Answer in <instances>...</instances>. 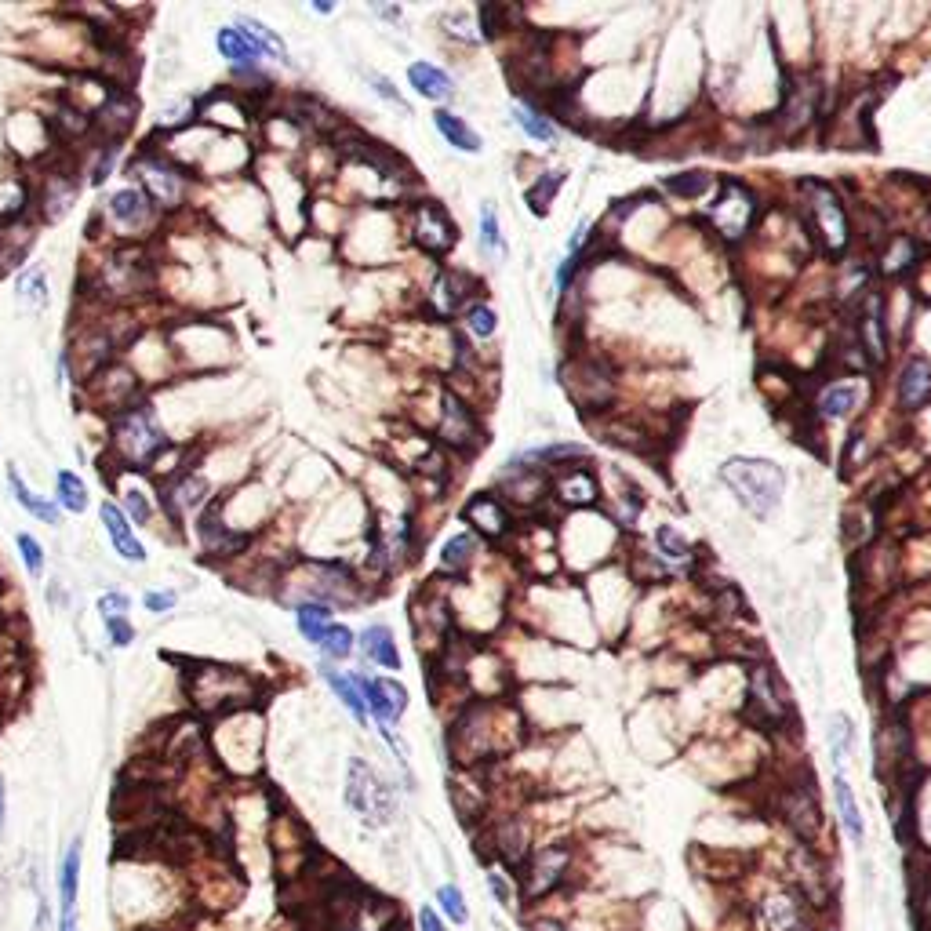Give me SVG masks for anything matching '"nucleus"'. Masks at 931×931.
<instances>
[{
    "label": "nucleus",
    "instance_id": "obj_1",
    "mask_svg": "<svg viewBox=\"0 0 931 931\" xmlns=\"http://www.w3.org/2000/svg\"><path fill=\"white\" fill-rule=\"evenodd\" d=\"M721 481L728 484L753 517H768L782 502L786 473L771 459H731L721 466Z\"/></svg>",
    "mask_w": 931,
    "mask_h": 931
},
{
    "label": "nucleus",
    "instance_id": "obj_2",
    "mask_svg": "<svg viewBox=\"0 0 931 931\" xmlns=\"http://www.w3.org/2000/svg\"><path fill=\"white\" fill-rule=\"evenodd\" d=\"M193 881V899L204 913H230L237 902L244 899V881L230 866V859H222L215 851H204L186 866Z\"/></svg>",
    "mask_w": 931,
    "mask_h": 931
},
{
    "label": "nucleus",
    "instance_id": "obj_3",
    "mask_svg": "<svg viewBox=\"0 0 931 931\" xmlns=\"http://www.w3.org/2000/svg\"><path fill=\"white\" fill-rule=\"evenodd\" d=\"M113 448H117V455H121L128 466L146 470V466H153L157 455L168 448V437H164V430L157 426L153 411L146 408V404H135V408H128V411L117 415V426H113Z\"/></svg>",
    "mask_w": 931,
    "mask_h": 931
},
{
    "label": "nucleus",
    "instance_id": "obj_4",
    "mask_svg": "<svg viewBox=\"0 0 931 931\" xmlns=\"http://www.w3.org/2000/svg\"><path fill=\"white\" fill-rule=\"evenodd\" d=\"M186 691L204 713H226L248 702L255 684L241 670H230V666H197V670L186 673Z\"/></svg>",
    "mask_w": 931,
    "mask_h": 931
},
{
    "label": "nucleus",
    "instance_id": "obj_5",
    "mask_svg": "<svg viewBox=\"0 0 931 931\" xmlns=\"http://www.w3.org/2000/svg\"><path fill=\"white\" fill-rule=\"evenodd\" d=\"M346 804H350L368 826H390L393 815H397V797H393V790L386 786V779H379V771L371 768L368 761H361V757H353L350 761Z\"/></svg>",
    "mask_w": 931,
    "mask_h": 931
},
{
    "label": "nucleus",
    "instance_id": "obj_6",
    "mask_svg": "<svg viewBox=\"0 0 931 931\" xmlns=\"http://www.w3.org/2000/svg\"><path fill=\"white\" fill-rule=\"evenodd\" d=\"M804 215H808L811 233L826 244V251H844L851 241V226H848V211H844L841 197L819 179H804Z\"/></svg>",
    "mask_w": 931,
    "mask_h": 931
},
{
    "label": "nucleus",
    "instance_id": "obj_7",
    "mask_svg": "<svg viewBox=\"0 0 931 931\" xmlns=\"http://www.w3.org/2000/svg\"><path fill=\"white\" fill-rule=\"evenodd\" d=\"M150 284V266H146V251L142 248H121L113 259L102 262L99 270V288L110 299H128L139 295Z\"/></svg>",
    "mask_w": 931,
    "mask_h": 931
},
{
    "label": "nucleus",
    "instance_id": "obj_8",
    "mask_svg": "<svg viewBox=\"0 0 931 931\" xmlns=\"http://www.w3.org/2000/svg\"><path fill=\"white\" fill-rule=\"evenodd\" d=\"M135 171H139L142 186H146V197H150L153 204H161V208H179L182 193H186V179H182V171L175 168V164L164 161V157H142V161L135 164Z\"/></svg>",
    "mask_w": 931,
    "mask_h": 931
},
{
    "label": "nucleus",
    "instance_id": "obj_9",
    "mask_svg": "<svg viewBox=\"0 0 931 931\" xmlns=\"http://www.w3.org/2000/svg\"><path fill=\"white\" fill-rule=\"evenodd\" d=\"M750 713H761V721L771 728L782 724V717H790V695L768 666H757L750 677Z\"/></svg>",
    "mask_w": 931,
    "mask_h": 931
},
{
    "label": "nucleus",
    "instance_id": "obj_10",
    "mask_svg": "<svg viewBox=\"0 0 931 931\" xmlns=\"http://www.w3.org/2000/svg\"><path fill=\"white\" fill-rule=\"evenodd\" d=\"M353 681H357V688H361L368 713L382 724V728H390V724L401 721V713L408 710V691H404V684L371 681V677H353Z\"/></svg>",
    "mask_w": 931,
    "mask_h": 931
},
{
    "label": "nucleus",
    "instance_id": "obj_11",
    "mask_svg": "<svg viewBox=\"0 0 931 931\" xmlns=\"http://www.w3.org/2000/svg\"><path fill=\"white\" fill-rule=\"evenodd\" d=\"M455 222H451V215L441 208V204H419L415 208V241L422 244V248L430 251V255H444V251L455 244Z\"/></svg>",
    "mask_w": 931,
    "mask_h": 931
},
{
    "label": "nucleus",
    "instance_id": "obj_12",
    "mask_svg": "<svg viewBox=\"0 0 931 931\" xmlns=\"http://www.w3.org/2000/svg\"><path fill=\"white\" fill-rule=\"evenodd\" d=\"M779 811L782 819L790 822V830L797 833V837H804V841H815L822 830V811H819V801H815V793L808 790V786H793V790L782 793L779 801Z\"/></svg>",
    "mask_w": 931,
    "mask_h": 931
},
{
    "label": "nucleus",
    "instance_id": "obj_13",
    "mask_svg": "<svg viewBox=\"0 0 931 931\" xmlns=\"http://www.w3.org/2000/svg\"><path fill=\"white\" fill-rule=\"evenodd\" d=\"M441 437L451 448H473L481 441V430H477V419L473 411L459 401V397H444V415H441Z\"/></svg>",
    "mask_w": 931,
    "mask_h": 931
},
{
    "label": "nucleus",
    "instance_id": "obj_14",
    "mask_svg": "<svg viewBox=\"0 0 931 931\" xmlns=\"http://www.w3.org/2000/svg\"><path fill=\"white\" fill-rule=\"evenodd\" d=\"M568 848H542L535 859H531V873H528V895H546L561 884L564 870H568Z\"/></svg>",
    "mask_w": 931,
    "mask_h": 931
},
{
    "label": "nucleus",
    "instance_id": "obj_15",
    "mask_svg": "<svg viewBox=\"0 0 931 931\" xmlns=\"http://www.w3.org/2000/svg\"><path fill=\"white\" fill-rule=\"evenodd\" d=\"M931 401V361L913 357L899 375V404L906 411H917Z\"/></svg>",
    "mask_w": 931,
    "mask_h": 931
},
{
    "label": "nucleus",
    "instance_id": "obj_16",
    "mask_svg": "<svg viewBox=\"0 0 931 931\" xmlns=\"http://www.w3.org/2000/svg\"><path fill=\"white\" fill-rule=\"evenodd\" d=\"M99 517H102V524H106V535H110V542L117 546V553H121L124 561H131V564L146 561V546L135 539V531H131L128 517H124V513L117 510L113 502H106V506H102Z\"/></svg>",
    "mask_w": 931,
    "mask_h": 931
},
{
    "label": "nucleus",
    "instance_id": "obj_17",
    "mask_svg": "<svg viewBox=\"0 0 931 931\" xmlns=\"http://www.w3.org/2000/svg\"><path fill=\"white\" fill-rule=\"evenodd\" d=\"M884 302H881V295L873 291V295H866V302H862V310H859V342L870 350V357L873 361H884Z\"/></svg>",
    "mask_w": 931,
    "mask_h": 931
},
{
    "label": "nucleus",
    "instance_id": "obj_18",
    "mask_svg": "<svg viewBox=\"0 0 931 931\" xmlns=\"http://www.w3.org/2000/svg\"><path fill=\"white\" fill-rule=\"evenodd\" d=\"M131 121H135V102H131L124 91L110 95V99H106V106H102V110L91 117V124L102 131V139H106V142L121 139L124 131L131 128Z\"/></svg>",
    "mask_w": 931,
    "mask_h": 931
},
{
    "label": "nucleus",
    "instance_id": "obj_19",
    "mask_svg": "<svg viewBox=\"0 0 931 931\" xmlns=\"http://www.w3.org/2000/svg\"><path fill=\"white\" fill-rule=\"evenodd\" d=\"M764 924L768 931H808V917H804V906L793 895L779 891L764 902Z\"/></svg>",
    "mask_w": 931,
    "mask_h": 931
},
{
    "label": "nucleus",
    "instance_id": "obj_20",
    "mask_svg": "<svg viewBox=\"0 0 931 931\" xmlns=\"http://www.w3.org/2000/svg\"><path fill=\"white\" fill-rule=\"evenodd\" d=\"M553 491H557V499H564L568 506H590V502H597V495H601L597 477H593L586 466H571L568 473H561L557 484H553Z\"/></svg>",
    "mask_w": 931,
    "mask_h": 931
},
{
    "label": "nucleus",
    "instance_id": "obj_21",
    "mask_svg": "<svg viewBox=\"0 0 931 931\" xmlns=\"http://www.w3.org/2000/svg\"><path fill=\"white\" fill-rule=\"evenodd\" d=\"M466 521L495 539V535H502V531L510 528V510H506L495 495H477V499L466 506Z\"/></svg>",
    "mask_w": 931,
    "mask_h": 931
},
{
    "label": "nucleus",
    "instance_id": "obj_22",
    "mask_svg": "<svg viewBox=\"0 0 931 931\" xmlns=\"http://www.w3.org/2000/svg\"><path fill=\"white\" fill-rule=\"evenodd\" d=\"M408 81L411 88L419 91L422 99H451L455 95V84H451V77L441 70V66H433V62H411L408 66Z\"/></svg>",
    "mask_w": 931,
    "mask_h": 931
},
{
    "label": "nucleus",
    "instance_id": "obj_23",
    "mask_svg": "<svg viewBox=\"0 0 931 931\" xmlns=\"http://www.w3.org/2000/svg\"><path fill=\"white\" fill-rule=\"evenodd\" d=\"M73 201H77V179H70V175H48V182H44V193H41V211L44 219H62L66 211L73 208Z\"/></svg>",
    "mask_w": 931,
    "mask_h": 931
},
{
    "label": "nucleus",
    "instance_id": "obj_24",
    "mask_svg": "<svg viewBox=\"0 0 931 931\" xmlns=\"http://www.w3.org/2000/svg\"><path fill=\"white\" fill-rule=\"evenodd\" d=\"M208 502V481L197 477V473H186V477H175L168 491V510L171 517H179L182 510H201Z\"/></svg>",
    "mask_w": 931,
    "mask_h": 931
},
{
    "label": "nucleus",
    "instance_id": "obj_25",
    "mask_svg": "<svg viewBox=\"0 0 931 931\" xmlns=\"http://www.w3.org/2000/svg\"><path fill=\"white\" fill-rule=\"evenodd\" d=\"M81 891V841H73L59 862V910H77Z\"/></svg>",
    "mask_w": 931,
    "mask_h": 931
},
{
    "label": "nucleus",
    "instance_id": "obj_26",
    "mask_svg": "<svg viewBox=\"0 0 931 931\" xmlns=\"http://www.w3.org/2000/svg\"><path fill=\"white\" fill-rule=\"evenodd\" d=\"M219 51H222V59H230L233 66H241V70H251V66L262 59V51L255 48V41H251L241 26L219 30Z\"/></svg>",
    "mask_w": 931,
    "mask_h": 931
},
{
    "label": "nucleus",
    "instance_id": "obj_27",
    "mask_svg": "<svg viewBox=\"0 0 931 931\" xmlns=\"http://www.w3.org/2000/svg\"><path fill=\"white\" fill-rule=\"evenodd\" d=\"M150 211H153V201L142 190H121L110 197V215H113V222H121V226H142V222L150 219Z\"/></svg>",
    "mask_w": 931,
    "mask_h": 931
},
{
    "label": "nucleus",
    "instance_id": "obj_28",
    "mask_svg": "<svg viewBox=\"0 0 931 931\" xmlns=\"http://www.w3.org/2000/svg\"><path fill=\"white\" fill-rule=\"evenodd\" d=\"M361 648L371 662H379L386 670H401V655H397L390 626H368V630L361 633Z\"/></svg>",
    "mask_w": 931,
    "mask_h": 931
},
{
    "label": "nucleus",
    "instance_id": "obj_29",
    "mask_svg": "<svg viewBox=\"0 0 931 931\" xmlns=\"http://www.w3.org/2000/svg\"><path fill=\"white\" fill-rule=\"evenodd\" d=\"M433 124H437V131H441L444 139L455 146V150L462 153H477L481 150V135L470 128V124L462 121V117H455L451 110H437L433 113Z\"/></svg>",
    "mask_w": 931,
    "mask_h": 931
},
{
    "label": "nucleus",
    "instance_id": "obj_30",
    "mask_svg": "<svg viewBox=\"0 0 931 931\" xmlns=\"http://www.w3.org/2000/svg\"><path fill=\"white\" fill-rule=\"evenodd\" d=\"M833 797H837V811H841V822H844V830H848V837L855 844H862V837H866V822H862L859 801H855L851 786L844 782V775L833 779Z\"/></svg>",
    "mask_w": 931,
    "mask_h": 931
},
{
    "label": "nucleus",
    "instance_id": "obj_31",
    "mask_svg": "<svg viewBox=\"0 0 931 931\" xmlns=\"http://www.w3.org/2000/svg\"><path fill=\"white\" fill-rule=\"evenodd\" d=\"M321 677L328 681V688L339 695V702L353 713V717H357V721H361V724L368 721V706H364V695H361V688H357V681H353V677L328 670V666H321Z\"/></svg>",
    "mask_w": 931,
    "mask_h": 931
},
{
    "label": "nucleus",
    "instance_id": "obj_32",
    "mask_svg": "<svg viewBox=\"0 0 931 931\" xmlns=\"http://www.w3.org/2000/svg\"><path fill=\"white\" fill-rule=\"evenodd\" d=\"M237 26H241V30L248 33L251 41H255V48L262 51V59L270 55V59H277V62H291V55H288V48H284V41L270 30V26H266V22L241 15V19H237Z\"/></svg>",
    "mask_w": 931,
    "mask_h": 931
},
{
    "label": "nucleus",
    "instance_id": "obj_33",
    "mask_svg": "<svg viewBox=\"0 0 931 931\" xmlns=\"http://www.w3.org/2000/svg\"><path fill=\"white\" fill-rule=\"evenodd\" d=\"M33 248V230L30 226H15V230L0 233V273L15 270Z\"/></svg>",
    "mask_w": 931,
    "mask_h": 931
},
{
    "label": "nucleus",
    "instance_id": "obj_34",
    "mask_svg": "<svg viewBox=\"0 0 931 931\" xmlns=\"http://www.w3.org/2000/svg\"><path fill=\"white\" fill-rule=\"evenodd\" d=\"M8 488H11V495H15V502H19L22 510H30L33 517H41L44 524H55L59 521V513H55V506L51 502H44V499H37L26 484H22V477H19V470H8Z\"/></svg>",
    "mask_w": 931,
    "mask_h": 931
},
{
    "label": "nucleus",
    "instance_id": "obj_35",
    "mask_svg": "<svg viewBox=\"0 0 931 931\" xmlns=\"http://www.w3.org/2000/svg\"><path fill=\"white\" fill-rule=\"evenodd\" d=\"M295 619H299V630L306 633V641H321V633L331 626V604H321V601H302L299 611H295Z\"/></svg>",
    "mask_w": 931,
    "mask_h": 931
},
{
    "label": "nucleus",
    "instance_id": "obj_36",
    "mask_svg": "<svg viewBox=\"0 0 931 931\" xmlns=\"http://www.w3.org/2000/svg\"><path fill=\"white\" fill-rule=\"evenodd\" d=\"M19 299L22 306H30V313H44V306H48V273H44V266H33L26 277L19 281Z\"/></svg>",
    "mask_w": 931,
    "mask_h": 931
},
{
    "label": "nucleus",
    "instance_id": "obj_37",
    "mask_svg": "<svg viewBox=\"0 0 931 931\" xmlns=\"http://www.w3.org/2000/svg\"><path fill=\"white\" fill-rule=\"evenodd\" d=\"M855 401H859V393H855V386H826L819 397V411L826 415V419H844L851 408H855Z\"/></svg>",
    "mask_w": 931,
    "mask_h": 931
},
{
    "label": "nucleus",
    "instance_id": "obj_38",
    "mask_svg": "<svg viewBox=\"0 0 931 931\" xmlns=\"http://www.w3.org/2000/svg\"><path fill=\"white\" fill-rule=\"evenodd\" d=\"M55 488H59V502L70 513H84V510H88V488H84V481L77 477V473L59 470V477H55Z\"/></svg>",
    "mask_w": 931,
    "mask_h": 931
},
{
    "label": "nucleus",
    "instance_id": "obj_39",
    "mask_svg": "<svg viewBox=\"0 0 931 931\" xmlns=\"http://www.w3.org/2000/svg\"><path fill=\"white\" fill-rule=\"evenodd\" d=\"M564 186V175L561 171H550V175H539V182L528 190V204L535 215H546L553 204V197H557V190Z\"/></svg>",
    "mask_w": 931,
    "mask_h": 931
},
{
    "label": "nucleus",
    "instance_id": "obj_40",
    "mask_svg": "<svg viewBox=\"0 0 931 931\" xmlns=\"http://www.w3.org/2000/svg\"><path fill=\"white\" fill-rule=\"evenodd\" d=\"M513 121L521 124V131L528 135V139H535V142H553L557 139V128H553L542 113H535V110H513Z\"/></svg>",
    "mask_w": 931,
    "mask_h": 931
},
{
    "label": "nucleus",
    "instance_id": "obj_41",
    "mask_svg": "<svg viewBox=\"0 0 931 931\" xmlns=\"http://www.w3.org/2000/svg\"><path fill=\"white\" fill-rule=\"evenodd\" d=\"M317 644H321V651L328 655V659H346V655L353 651V633L346 630V626H335V622H331L328 630L321 633V641Z\"/></svg>",
    "mask_w": 931,
    "mask_h": 931
},
{
    "label": "nucleus",
    "instance_id": "obj_42",
    "mask_svg": "<svg viewBox=\"0 0 931 931\" xmlns=\"http://www.w3.org/2000/svg\"><path fill=\"white\" fill-rule=\"evenodd\" d=\"M848 742H851V721H848V713H833V717H830V750H833V764H837V768L844 764Z\"/></svg>",
    "mask_w": 931,
    "mask_h": 931
},
{
    "label": "nucleus",
    "instance_id": "obj_43",
    "mask_svg": "<svg viewBox=\"0 0 931 931\" xmlns=\"http://www.w3.org/2000/svg\"><path fill=\"white\" fill-rule=\"evenodd\" d=\"M655 542H659L662 557H670V561H688V542H684V535H677V528L662 524V528L655 531Z\"/></svg>",
    "mask_w": 931,
    "mask_h": 931
},
{
    "label": "nucleus",
    "instance_id": "obj_44",
    "mask_svg": "<svg viewBox=\"0 0 931 931\" xmlns=\"http://www.w3.org/2000/svg\"><path fill=\"white\" fill-rule=\"evenodd\" d=\"M473 561V539L470 535H455V539L444 546V568L459 571Z\"/></svg>",
    "mask_w": 931,
    "mask_h": 931
},
{
    "label": "nucleus",
    "instance_id": "obj_45",
    "mask_svg": "<svg viewBox=\"0 0 931 931\" xmlns=\"http://www.w3.org/2000/svg\"><path fill=\"white\" fill-rule=\"evenodd\" d=\"M466 324H470V331L477 335V339H491L495 335V313H491V306H481V302H473L470 310H466Z\"/></svg>",
    "mask_w": 931,
    "mask_h": 931
},
{
    "label": "nucleus",
    "instance_id": "obj_46",
    "mask_svg": "<svg viewBox=\"0 0 931 931\" xmlns=\"http://www.w3.org/2000/svg\"><path fill=\"white\" fill-rule=\"evenodd\" d=\"M437 902H441V910L448 913L455 924H466V917H470V910H466V899H462V891L455 888V884H444L441 891H437Z\"/></svg>",
    "mask_w": 931,
    "mask_h": 931
},
{
    "label": "nucleus",
    "instance_id": "obj_47",
    "mask_svg": "<svg viewBox=\"0 0 931 931\" xmlns=\"http://www.w3.org/2000/svg\"><path fill=\"white\" fill-rule=\"evenodd\" d=\"M499 851L506 862H521L524 859V830L513 822V826H502L499 830Z\"/></svg>",
    "mask_w": 931,
    "mask_h": 931
},
{
    "label": "nucleus",
    "instance_id": "obj_48",
    "mask_svg": "<svg viewBox=\"0 0 931 931\" xmlns=\"http://www.w3.org/2000/svg\"><path fill=\"white\" fill-rule=\"evenodd\" d=\"M666 186H670L677 197H702V193L710 190V175H702V171H688L684 179H666Z\"/></svg>",
    "mask_w": 931,
    "mask_h": 931
},
{
    "label": "nucleus",
    "instance_id": "obj_49",
    "mask_svg": "<svg viewBox=\"0 0 931 931\" xmlns=\"http://www.w3.org/2000/svg\"><path fill=\"white\" fill-rule=\"evenodd\" d=\"M15 542H19V553H22V564H26V571H30L33 579H37V575L44 571V550H41V542L33 539V535H26V531H22V535H19Z\"/></svg>",
    "mask_w": 931,
    "mask_h": 931
},
{
    "label": "nucleus",
    "instance_id": "obj_50",
    "mask_svg": "<svg viewBox=\"0 0 931 931\" xmlns=\"http://www.w3.org/2000/svg\"><path fill=\"white\" fill-rule=\"evenodd\" d=\"M481 244L488 251H499L502 248L499 215H495V208H491V204H484V208H481Z\"/></svg>",
    "mask_w": 931,
    "mask_h": 931
},
{
    "label": "nucleus",
    "instance_id": "obj_51",
    "mask_svg": "<svg viewBox=\"0 0 931 931\" xmlns=\"http://www.w3.org/2000/svg\"><path fill=\"white\" fill-rule=\"evenodd\" d=\"M128 597L124 593H102L99 597V611H102V619L110 622V619H124V611H128Z\"/></svg>",
    "mask_w": 931,
    "mask_h": 931
},
{
    "label": "nucleus",
    "instance_id": "obj_52",
    "mask_svg": "<svg viewBox=\"0 0 931 931\" xmlns=\"http://www.w3.org/2000/svg\"><path fill=\"white\" fill-rule=\"evenodd\" d=\"M106 630H110V641L117 644V648H128V644L135 641V630L128 626V619H110L106 622Z\"/></svg>",
    "mask_w": 931,
    "mask_h": 931
},
{
    "label": "nucleus",
    "instance_id": "obj_53",
    "mask_svg": "<svg viewBox=\"0 0 931 931\" xmlns=\"http://www.w3.org/2000/svg\"><path fill=\"white\" fill-rule=\"evenodd\" d=\"M368 81H371V84H375V91H379V95H382V99H390V102H393V106H401V110H408V102H404V99H401V91H397V88H393V84H390V81H386V77H379V73H368Z\"/></svg>",
    "mask_w": 931,
    "mask_h": 931
},
{
    "label": "nucleus",
    "instance_id": "obj_54",
    "mask_svg": "<svg viewBox=\"0 0 931 931\" xmlns=\"http://www.w3.org/2000/svg\"><path fill=\"white\" fill-rule=\"evenodd\" d=\"M124 499H128V510H131V517H135V521L150 524V502L142 499V491L128 488V495H124Z\"/></svg>",
    "mask_w": 931,
    "mask_h": 931
},
{
    "label": "nucleus",
    "instance_id": "obj_55",
    "mask_svg": "<svg viewBox=\"0 0 931 931\" xmlns=\"http://www.w3.org/2000/svg\"><path fill=\"white\" fill-rule=\"evenodd\" d=\"M146 608L150 611H171L175 608V593H146Z\"/></svg>",
    "mask_w": 931,
    "mask_h": 931
},
{
    "label": "nucleus",
    "instance_id": "obj_56",
    "mask_svg": "<svg viewBox=\"0 0 931 931\" xmlns=\"http://www.w3.org/2000/svg\"><path fill=\"white\" fill-rule=\"evenodd\" d=\"M419 931H448V928H444L441 913L437 910H422L419 913Z\"/></svg>",
    "mask_w": 931,
    "mask_h": 931
},
{
    "label": "nucleus",
    "instance_id": "obj_57",
    "mask_svg": "<svg viewBox=\"0 0 931 931\" xmlns=\"http://www.w3.org/2000/svg\"><path fill=\"white\" fill-rule=\"evenodd\" d=\"M59 931H81L77 910H59Z\"/></svg>",
    "mask_w": 931,
    "mask_h": 931
},
{
    "label": "nucleus",
    "instance_id": "obj_58",
    "mask_svg": "<svg viewBox=\"0 0 931 931\" xmlns=\"http://www.w3.org/2000/svg\"><path fill=\"white\" fill-rule=\"evenodd\" d=\"M182 931H219V928H215V924H211V921H204V917H201V921L186 924V928H182Z\"/></svg>",
    "mask_w": 931,
    "mask_h": 931
},
{
    "label": "nucleus",
    "instance_id": "obj_59",
    "mask_svg": "<svg viewBox=\"0 0 931 931\" xmlns=\"http://www.w3.org/2000/svg\"><path fill=\"white\" fill-rule=\"evenodd\" d=\"M531 931H568L564 924H557V921H539Z\"/></svg>",
    "mask_w": 931,
    "mask_h": 931
},
{
    "label": "nucleus",
    "instance_id": "obj_60",
    "mask_svg": "<svg viewBox=\"0 0 931 931\" xmlns=\"http://www.w3.org/2000/svg\"><path fill=\"white\" fill-rule=\"evenodd\" d=\"M0 830H4V779H0Z\"/></svg>",
    "mask_w": 931,
    "mask_h": 931
},
{
    "label": "nucleus",
    "instance_id": "obj_61",
    "mask_svg": "<svg viewBox=\"0 0 931 931\" xmlns=\"http://www.w3.org/2000/svg\"><path fill=\"white\" fill-rule=\"evenodd\" d=\"M0 590H4V579H0Z\"/></svg>",
    "mask_w": 931,
    "mask_h": 931
}]
</instances>
